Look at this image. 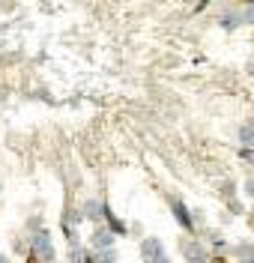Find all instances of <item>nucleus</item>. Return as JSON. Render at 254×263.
I'll list each match as a JSON object with an SVG mask.
<instances>
[{"label":"nucleus","instance_id":"nucleus-10","mask_svg":"<svg viewBox=\"0 0 254 263\" xmlns=\"http://www.w3.org/2000/svg\"><path fill=\"white\" fill-rule=\"evenodd\" d=\"M144 263H170V260H168V254L162 251V254H155V257H150V260H144Z\"/></svg>","mask_w":254,"mask_h":263},{"label":"nucleus","instance_id":"nucleus-3","mask_svg":"<svg viewBox=\"0 0 254 263\" xmlns=\"http://www.w3.org/2000/svg\"><path fill=\"white\" fill-rule=\"evenodd\" d=\"M93 239V246H96V251H105V248H114V233L108 228H96V233L90 236Z\"/></svg>","mask_w":254,"mask_h":263},{"label":"nucleus","instance_id":"nucleus-5","mask_svg":"<svg viewBox=\"0 0 254 263\" xmlns=\"http://www.w3.org/2000/svg\"><path fill=\"white\" fill-rule=\"evenodd\" d=\"M81 213H84V218H90V221H99V218H105V206H102L99 200H87L84 206H81Z\"/></svg>","mask_w":254,"mask_h":263},{"label":"nucleus","instance_id":"nucleus-1","mask_svg":"<svg viewBox=\"0 0 254 263\" xmlns=\"http://www.w3.org/2000/svg\"><path fill=\"white\" fill-rule=\"evenodd\" d=\"M33 251L39 254V260L45 263H54V246H51V236L42 230V233H36L33 236Z\"/></svg>","mask_w":254,"mask_h":263},{"label":"nucleus","instance_id":"nucleus-4","mask_svg":"<svg viewBox=\"0 0 254 263\" xmlns=\"http://www.w3.org/2000/svg\"><path fill=\"white\" fill-rule=\"evenodd\" d=\"M162 251H165V246H162V239H155V236H147V239L141 242V257H144V260H150V257L162 254Z\"/></svg>","mask_w":254,"mask_h":263},{"label":"nucleus","instance_id":"nucleus-11","mask_svg":"<svg viewBox=\"0 0 254 263\" xmlns=\"http://www.w3.org/2000/svg\"><path fill=\"white\" fill-rule=\"evenodd\" d=\"M0 263H9V257H3V254H0Z\"/></svg>","mask_w":254,"mask_h":263},{"label":"nucleus","instance_id":"nucleus-6","mask_svg":"<svg viewBox=\"0 0 254 263\" xmlns=\"http://www.w3.org/2000/svg\"><path fill=\"white\" fill-rule=\"evenodd\" d=\"M180 251H183V254L188 257V263H191V260H203V254H206V251L201 248V242H194V239H188V242H180Z\"/></svg>","mask_w":254,"mask_h":263},{"label":"nucleus","instance_id":"nucleus-7","mask_svg":"<svg viewBox=\"0 0 254 263\" xmlns=\"http://www.w3.org/2000/svg\"><path fill=\"white\" fill-rule=\"evenodd\" d=\"M239 141H242V149H251V123H245L239 129Z\"/></svg>","mask_w":254,"mask_h":263},{"label":"nucleus","instance_id":"nucleus-9","mask_svg":"<svg viewBox=\"0 0 254 263\" xmlns=\"http://www.w3.org/2000/svg\"><path fill=\"white\" fill-rule=\"evenodd\" d=\"M221 27H224V30H233V27H239V15H224V18H221Z\"/></svg>","mask_w":254,"mask_h":263},{"label":"nucleus","instance_id":"nucleus-12","mask_svg":"<svg viewBox=\"0 0 254 263\" xmlns=\"http://www.w3.org/2000/svg\"><path fill=\"white\" fill-rule=\"evenodd\" d=\"M191 263H206V260H191Z\"/></svg>","mask_w":254,"mask_h":263},{"label":"nucleus","instance_id":"nucleus-8","mask_svg":"<svg viewBox=\"0 0 254 263\" xmlns=\"http://www.w3.org/2000/svg\"><path fill=\"white\" fill-rule=\"evenodd\" d=\"M96 260H99V263H114V260H117V251H114V248H105V251H96Z\"/></svg>","mask_w":254,"mask_h":263},{"label":"nucleus","instance_id":"nucleus-2","mask_svg":"<svg viewBox=\"0 0 254 263\" xmlns=\"http://www.w3.org/2000/svg\"><path fill=\"white\" fill-rule=\"evenodd\" d=\"M170 210H173V215H177V221H180V224H183L186 230H191V228H194V218L188 215L186 203H180L177 197H170Z\"/></svg>","mask_w":254,"mask_h":263}]
</instances>
